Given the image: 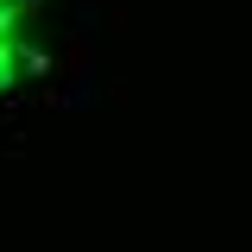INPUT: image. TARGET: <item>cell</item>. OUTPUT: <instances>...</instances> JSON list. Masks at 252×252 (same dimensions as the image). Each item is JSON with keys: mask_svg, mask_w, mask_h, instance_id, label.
Wrapping results in <instances>:
<instances>
[{"mask_svg": "<svg viewBox=\"0 0 252 252\" xmlns=\"http://www.w3.org/2000/svg\"><path fill=\"white\" fill-rule=\"evenodd\" d=\"M44 69V0H0V94Z\"/></svg>", "mask_w": 252, "mask_h": 252, "instance_id": "1", "label": "cell"}]
</instances>
